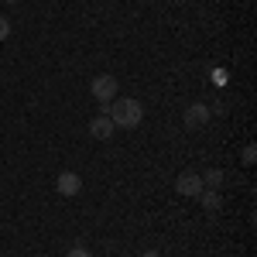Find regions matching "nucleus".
Segmentation results:
<instances>
[{
  "instance_id": "20e7f679",
  "label": "nucleus",
  "mask_w": 257,
  "mask_h": 257,
  "mask_svg": "<svg viewBox=\"0 0 257 257\" xmlns=\"http://www.w3.org/2000/svg\"><path fill=\"white\" fill-rule=\"evenodd\" d=\"M206 185H202V175H196V172H182L178 175V192L189 199H199V192H202Z\"/></svg>"
},
{
  "instance_id": "9b49d317",
  "label": "nucleus",
  "mask_w": 257,
  "mask_h": 257,
  "mask_svg": "<svg viewBox=\"0 0 257 257\" xmlns=\"http://www.w3.org/2000/svg\"><path fill=\"white\" fill-rule=\"evenodd\" d=\"M65 257H93V254H89L86 247H72V250H69V254H65Z\"/></svg>"
},
{
  "instance_id": "ddd939ff",
  "label": "nucleus",
  "mask_w": 257,
  "mask_h": 257,
  "mask_svg": "<svg viewBox=\"0 0 257 257\" xmlns=\"http://www.w3.org/2000/svg\"><path fill=\"white\" fill-rule=\"evenodd\" d=\"M7 4H18V0H7Z\"/></svg>"
},
{
  "instance_id": "f257e3e1",
  "label": "nucleus",
  "mask_w": 257,
  "mask_h": 257,
  "mask_svg": "<svg viewBox=\"0 0 257 257\" xmlns=\"http://www.w3.org/2000/svg\"><path fill=\"white\" fill-rule=\"evenodd\" d=\"M103 106V113L113 120V127H120V131H134L141 120H144V106H141L138 99H113V103H99Z\"/></svg>"
},
{
  "instance_id": "f03ea898",
  "label": "nucleus",
  "mask_w": 257,
  "mask_h": 257,
  "mask_svg": "<svg viewBox=\"0 0 257 257\" xmlns=\"http://www.w3.org/2000/svg\"><path fill=\"white\" fill-rule=\"evenodd\" d=\"M89 89H93V96L99 103H113L117 99V76H96Z\"/></svg>"
},
{
  "instance_id": "423d86ee",
  "label": "nucleus",
  "mask_w": 257,
  "mask_h": 257,
  "mask_svg": "<svg viewBox=\"0 0 257 257\" xmlns=\"http://www.w3.org/2000/svg\"><path fill=\"white\" fill-rule=\"evenodd\" d=\"M113 131H117V127H113V120L106 117V113H99V117L93 120V123H89V134H93L96 141H106V138H113Z\"/></svg>"
},
{
  "instance_id": "0eeeda50",
  "label": "nucleus",
  "mask_w": 257,
  "mask_h": 257,
  "mask_svg": "<svg viewBox=\"0 0 257 257\" xmlns=\"http://www.w3.org/2000/svg\"><path fill=\"white\" fill-rule=\"evenodd\" d=\"M199 199H202V209H206V213H219V206H223L219 189H202V192H199Z\"/></svg>"
},
{
  "instance_id": "7ed1b4c3",
  "label": "nucleus",
  "mask_w": 257,
  "mask_h": 257,
  "mask_svg": "<svg viewBox=\"0 0 257 257\" xmlns=\"http://www.w3.org/2000/svg\"><path fill=\"white\" fill-rule=\"evenodd\" d=\"M182 120H185V127H189V131H199V127H206V123H209V106H206V103H192V106L182 113Z\"/></svg>"
},
{
  "instance_id": "f8f14e48",
  "label": "nucleus",
  "mask_w": 257,
  "mask_h": 257,
  "mask_svg": "<svg viewBox=\"0 0 257 257\" xmlns=\"http://www.w3.org/2000/svg\"><path fill=\"white\" fill-rule=\"evenodd\" d=\"M141 257H161V254H158V250H148V254H141Z\"/></svg>"
},
{
  "instance_id": "1a4fd4ad",
  "label": "nucleus",
  "mask_w": 257,
  "mask_h": 257,
  "mask_svg": "<svg viewBox=\"0 0 257 257\" xmlns=\"http://www.w3.org/2000/svg\"><path fill=\"white\" fill-rule=\"evenodd\" d=\"M240 161H243V165H254V161H257V144H247V148H243V158H240Z\"/></svg>"
},
{
  "instance_id": "39448f33",
  "label": "nucleus",
  "mask_w": 257,
  "mask_h": 257,
  "mask_svg": "<svg viewBox=\"0 0 257 257\" xmlns=\"http://www.w3.org/2000/svg\"><path fill=\"white\" fill-rule=\"evenodd\" d=\"M55 189H59L62 196H79L82 178L76 175V172H62V175H59V182H55Z\"/></svg>"
},
{
  "instance_id": "6e6552de",
  "label": "nucleus",
  "mask_w": 257,
  "mask_h": 257,
  "mask_svg": "<svg viewBox=\"0 0 257 257\" xmlns=\"http://www.w3.org/2000/svg\"><path fill=\"white\" fill-rule=\"evenodd\" d=\"M202 185H206V189H219V185H223V172H219V168H209V172L202 175Z\"/></svg>"
},
{
  "instance_id": "9d476101",
  "label": "nucleus",
  "mask_w": 257,
  "mask_h": 257,
  "mask_svg": "<svg viewBox=\"0 0 257 257\" xmlns=\"http://www.w3.org/2000/svg\"><path fill=\"white\" fill-rule=\"evenodd\" d=\"M4 38H11V21L7 18H0V41Z\"/></svg>"
}]
</instances>
